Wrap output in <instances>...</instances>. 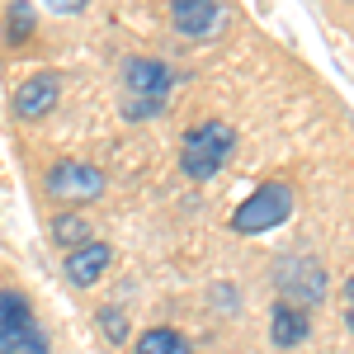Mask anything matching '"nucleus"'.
Returning <instances> with one entry per match:
<instances>
[{
  "label": "nucleus",
  "instance_id": "f03ea898",
  "mask_svg": "<svg viewBox=\"0 0 354 354\" xmlns=\"http://www.w3.org/2000/svg\"><path fill=\"white\" fill-rule=\"evenodd\" d=\"M123 90H128V104L123 113L128 118H151V113H161L165 95H170V66L156 62V57H128L123 62Z\"/></svg>",
  "mask_w": 354,
  "mask_h": 354
},
{
  "label": "nucleus",
  "instance_id": "2eb2a0df",
  "mask_svg": "<svg viewBox=\"0 0 354 354\" xmlns=\"http://www.w3.org/2000/svg\"><path fill=\"white\" fill-rule=\"evenodd\" d=\"M345 326L354 330V279L345 283Z\"/></svg>",
  "mask_w": 354,
  "mask_h": 354
},
{
  "label": "nucleus",
  "instance_id": "423d86ee",
  "mask_svg": "<svg viewBox=\"0 0 354 354\" xmlns=\"http://www.w3.org/2000/svg\"><path fill=\"white\" fill-rule=\"evenodd\" d=\"M104 170L100 165H85V161H57L48 170V194L62 198V203H90L104 194Z\"/></svg>",
  "mask_w": 354,
  "mask_h": 354
},
{
  "label": "nucleus",
  "instance_id": "20e7f679",
  "mask_svg": "<svg viewBox=\"0 0 354 354\" xmlns=\"http://www.w3.org/2000/svg\"><path fill=\"white\" fill-rule=\"evenodd\" d=\"M288 213H293V189L288 185H260L232 213V232L236 236H260V232H274L279 222H288Z\"/></svg>",
  "mask_w": 354,
  "mask_h": 354
},
{
  "label": "nucleus",
  "instance_id": "39448f33",
  "mask_svg": "<svg viewBox=\"0 0 354 354\" xmlns=\"http://www.w3.org/2000/svg\"><path fill=\"white\" fill-rule=\"evenodd\" d=\"M274 283H279V293L288 307H317V302L326 298V270L312 260V255H283L279 265H274Z\"/></svg>",
  "mask_w": 354,
  "mask_h": 354
},
{
  "label": "nucleus",
  "instance_id": "0eeeda50",
  "mask_svg": "<svg viewBox=\"0 0 354 354\" xmlns=\"http://www.w3.org/2000/svg\"><path fill=\"white\" fill-rule=\"evenodd\" d=\"M57 95H62V81H57L53 71H38V76H28L15 90V113L19 118H48L57 109Z\"/></svg>",
  "mask_w": 354,
  "mask_h": 354
},
{
  "label": "nucleus",
  "instance_id": "f8f14e48",
  "mask_svg": "<svg viewBox=\"0 0 354 354\" xmlns=\"http://www.w3.org/2000/svg\"><path fill=\"white\" fill-rule=\"evenodd\" d=\"M53 241L66 245V250H81V245H90L95 236H90V222H85L81 213H57L53 218Z\"/></svg>",
  "mask_w": 354,
  "mask_h": 354
},
{
  "label": "nucleus",
  "instance_id": "4468645a",
  "mask_svg": "<svg viewBox=\"0 0 354 354\" xmlns=\"http://www.w3.org/2000/svg\"><path fill=\"white\" fill-rule=\"evenodd\" d=\"M5 33H10V43H24L28 33H33V5H10V15H5Z\"/></svg>",
  "mask_w": 354,
  "mask_h": 354
},
{
  "label": "nucleus",
  "instance_id": "ddd939ff",
  "mask_svg": "<svg viewBox=\"0 0 354 354\" xmlns=\"http://www.w3.org/2000/svg\"><path fill=\"white\" fill-rule=\"evenodd\" d=\"M100 330L109 335V345H123V340H128V317H123V307L104 302V307H100Z\"/></svg>",
  "mask_w": 354,
  "mask_h": 354
},
{
  "label": "nucleus",
  "instance_id": "6e6552de",
  "mask_svg": "<svg viewBox=\"0 0 354 354\" xmlns=\"http://www.w3.org/2000/svg\"><path fill=\"white\" fill-rule=\"evenodd\" d=\"M170 24L185 38H208L222 24V5L218 0H175L170 5Z\"/></svg>",
  "mask_w": 354,
  "mask_h": 354
},
{
  "label": "nucleus",
  "instance_id": "7ed1b4c3",
  "mask_svg": "<svg viewBox=\"0 0 354 354\" xmlns=\"http://www.w3.org/2000/svg\"><path fill=\"white\" fill-rule=\"evenodd\" d=\"M0 354H53L48 330L33 322L28 298L10 288H0Z\"/></svg>",
  "mask_w": 354,
  "mask_h": 354
},
{
  "label": "nucleus",
  "instance_id": "1a4fd4ad",
  "mask_svg": "<svg viewBox=\"0 0 354 354\" xmlns=\"http://www.w3.org/2000/svg\"><path fill=\"white\" fill-rule=\"evenodd\" d=\"M109 265H113V250L104 241H90V245H81V250H66V279H71L76 288L100 283Z\"/></svg>",
  "mask_w": 354,
  "mask_h": 354
},
{
  "label": "nucleus",
  "instance_id": "f257e3e1",
  "mask_svg": "<svg viewBox=\"0 0 354 354\" xmlns=\"http://www.w3.org/2000/svg\"><path fill=\"white\" fill-rule=\"evenodd\" d=\"M232 156H236V128L222 123V118L194 123L185 133V142H180V170L189 180H213Z\"/></svg>",
  "mask_w": 354,
  "mask_h": 354
},
{
  "label": "nucleus",
  "instance_id": "9d476101",
  "mask_svg": "<svg viewBox=\"0 0 354 354\" xmlns=\"http://www.w3.org/2000/svg\"><path fill=\"white\" fill-rule=\"evenodd\" d=\"M307 330H312L307 312L288 307V302H274V312H270V340L279 345V350H293V345H302V340H307Z\"/></svg>",
  "mask_w": 354,
  "mask_h": 354
},
{
  "label": "nucleus",
  "instance_id": "9b49d317",
  "mask_svg": "<svg viewBox=\"0 0 354 354\" xmlns=\"http://www.w3.org/2000/svg\"><path fill=\"white\" fill-rule=\"evenodd\" d=\"M133 354H194V345L180 335V330L151 326V330H142V340L133 345Z\"/></svg>",
  "mask_w": 354,
  "mask_h": 354
}]
</instances>
